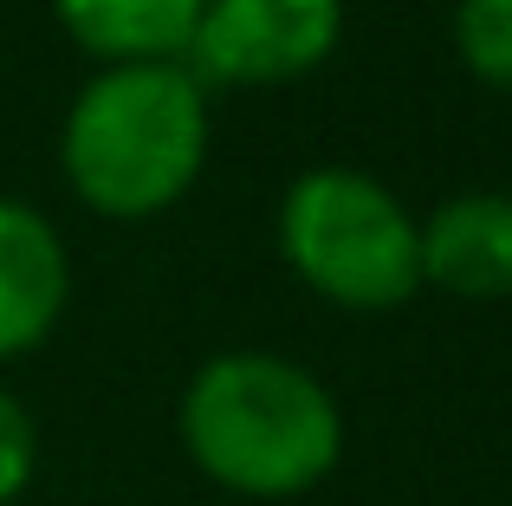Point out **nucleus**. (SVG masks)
I'll return each mask as SVG.
<instances>
[{
  "label": "nucleus",
  "instance_id": "0eeeda50",
  "mask_svg": "<svg viewBox=\"0 0 512 506\" xmlns=\"http://www.w3.org/2000/svg\"><path fill=\"white\" fill-rule=\"evenodd\" d=\"M208 0H52L59 26L91 59H182Z\"/></svg>",
  "mask_w": 512,
  "mask_h": 506
},
{
  "label": "nucleus",
  "instance_id": "f03ea898",
  "mask_svg": "<svg viewBox=\"0 0 512 506\" xmlns=\"http://www.w3.org/2000/svg\"><path fill=\"white\" fill-rule=\"evenodd\" d=\"M182 448L208 481L286 500L338 468L344 416L312 370L266 351H227L182 390Z\"/></svg>",
  "mask_w": 512,
  "mask_h": 506
},
{
  "label": "nucleus",
  "instance_id": "f257e3e1",
  "mask_svg": "<svg viewBox=\"0 0 512 506\" xmlns=\"http://www.w3.org/2000/svg\"><path fill=\"white\" fill-rule=\"evenodd\" d=\"M78 202L111 221L175 208L208 163V85L182 59H117L65 111L59 143Z\"/></svg>",
  "mask_w": 512,
  "mask_h": 506
},
{
  "label": "nucleus",
  "instance_id": "39448f33",
  "mask_svg": "<svg viewBox=\"0 0 512 506\" xmlns=\"http://www.w3.org/2000/svg\"><path fill=\"white\" fill-rule=\"evenodd\" d=\"M72 266L59 228L26 202H0V357H20L59 325Z\"/></svg>",
  "mask_w": 512,
  "mask_h": 506
},
{
  "label": "nucleus",
  "instance_id": "423d86ee",
  "mask_svg": "<svg viewBox=\"0 0 512 506\" xmlns=\"http://www.w3.org/2000/svg\"><path fill=\"white\" fill-rule=\"evenodd\" d=\"M422 279L454 299H512V195H454L422 221Z\"/></svg>",
  "mask_w": 512,
  "mask_h": 506
},
{
  "label": "nucleus",
  "instance_id": "7ed1b4c3",
  "mask_svg": "<svg viewBox=\"0 0 512 506\" xmlns=\"http://www.w3.org/2000/svg\"><path fill=\"white\" fill-rule=\"evenodd\" d=\"M279 253L318 299L350 312H389L422 286V221L357 169H312L292 182Z\"/></svg>",
  "mask_w": 512,
  "mask_h": 506
},
{
  "label": "nucleus",
  "instance_id": "20e7f679",
  "mask_svg": "<svg viewBox=\"0 0 512 506\" xmlns=\"http://www.w3.org/2000/svg\"><path fill=\"white\" fill-rule=\"evenodd\" d=\"M344 0H208L182 46L201 85H286L331 59Z\"/></svg>",
  "mask_w": 512,
  "mask_h": 506
},
{
  "label": "nucleus",
  "instance_id": "6e6552de",
  "mask_svg": "<svg viewBox=\"0 0 512 506\" xmlns=\"http://www.w3.org/2000/svg\"><path fill=\"white\" fill-rule=\"evenodd\" d=\"M454 46L467 72L493 91H512V0H461L454 7Z\"/></svg>",
  "mask_w": 512,
  "mask_h": 506
},
{
  "label": "nucleus",
  "instance_id": "1a4fd4ad",
  "mask_svg": "<svg viewBox=\"0 0 512 506\" xmlns=\"http://www.w3.org/2000/svg\"><path fill=\"white\" fill-rule=\"evenodd\" d=\"M33 455H39L33 416L0 390V506H13V500L26 494V481H33Z\"/></svg>",
  "mask_w": 512,
  "mask_h": 506
}]
</instances>
